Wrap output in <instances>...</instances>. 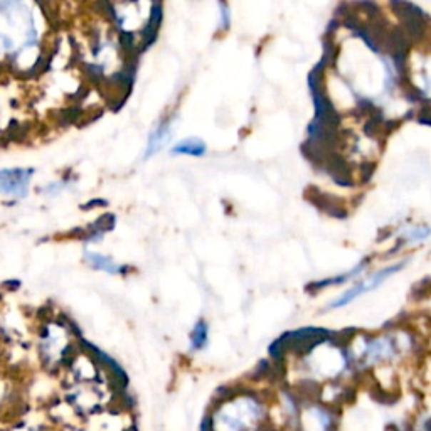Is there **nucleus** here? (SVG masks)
Wrapping results in <instances>:
<instances>
[{"instance_id": "11", "label": "nucleus", "mask_w": 431, "mask_h": 431, "mask_svg": "<svg viewBox=\"0 0 431 431\" xmlns=\"http://www.w3.org/2000/svg\"><path fill=\"white\" fill-rule=\"evenodd\" d=\"M209 322L206 320V318H199L198 322L194 323V327H192L191 334H189V350L191 353L198 354L206 350V348L209 345Z\"/></svg>"}, {"instance_id": "5", "label": "nucleus", "mask_w": 431, "mask_h": 431, "mask_svg": "<svg viewBox=\"0 0 431 431\" xmlns=\"http://www.w3.org/2000/svg\"><path fill=\"white\" fill-rule=\"evenodd\" d=\"M297 428L298 431H337V418L325 402H300Z\"/></svg>"}, {"instance_id": "10", "label": "nucleus", "mask_w": 431, "mask_h": 431, "mask_svg": "<svg viewBox=\"0 0 431 431\" xmlns=\"http://www.w3.org/2000/svg\"><path fill=\"white\" fill-rule=\"evenodd\" d=\"M84 261H86L88 266H91L93 270L103 271V273L113 275V276L125 273V266L123 265L116 263L113 258L101 255V253L86 251V253H84Z\"/></svg>"}, {"instance_id": "3", "label": "nucleus", "mask_w": 431, "mask_h": 431, "mask_svg": "<svg viewBox=\"0 0 431 431\" xmlns=\"http://www.w3.org/2000/svg\"><path fill=\"white\" fill-rule=\"evenodd\" d=\"M413 349V340L402 332L381 335H355L345 348L353 371H367L400 360Z\"/></svg>"}, {"instance_id": "9", "label": "nucleus", "mask_w": 431, "mask_h": 431, "mask_svg": "<svg viewBox=\"0 0 431 431\" xmlns=\"http://www.w3.org/2000/svg\"><path fill=\"white\" fill-rule=\"evenodd\" d=\"M172 137V120H163L158 123L156 128L152 130L150 137L147 140V148H145V157H153L156 153L168 143V140Z\"/></svg>"}, {"instance_id": "2", "label": "nucleus", "mask_w": 431, "mask_h": 431, "mask_svg": "<svg viewBox=\"0 0 431 431\" xmlns=\"http://www.w3.org/2000/svg\"><path fill=\"white\" fill-rule=\"evenodd\" d=\"M268 418L265 401L256 392L236 391L213 407L201 431H265Z\"/></svg>"}, {"instance_id": "13", "label": "nucleus", "mask_w": 431, "mask_h": 431, "mask_svg": "<svg viewBox=\"0 0 431 431\" xmlns=\"http://www.w3.org/2000/svg\"><path fill=\"white\" fill-rule=\"evenodd\" d=\"M431 234V229L425 224H420V226H411L406 228L405 231L401 233V240L405 245H416V243H421L425 240H428Z\"/></svg>"}, {"instance_id": "15", "label": "nucleus", "mask_w": 431, "mask_h": 431, "mask_svg": "<svg viewBox=\"0 0 431 431\" xmlns=\"http://www.w3.org/2000/svg\"><path fill=\"white\" fill-rule=\"evenodd\" d=\"M6 362V345H4L2 337H0V364Z\"/></svg>"}, {"instance_id": "1", "label": "nucleus", "mask_w": 431, "mask_h": 431, "mask_svg": "<svg viewBox=\"0 0 431 431\" xmlns=\"http://www.w3.org/2000/svg\"><path fill=\"white\" fill-rule=\"evenodd\" d=\"M32 342L41 371L58 379L76 354L83 337H79L76 327L68 317L49 315L34 322Z\"/></svg>"}, {"instance_id": "14", "label": "nucleus", "mask_w": 431, "mask_h": 431, "mask_svg": "<svg viewBox=\"0 0 431 431\" xmlns=\"http://www.w3.org/2000/svg\"><path fill=\"white\" fill-rule=\"evenodd\" d=\"M219 12H221V29H228L231 24V12H229L226 0H219Z\"/></svg>"}, {"instance_id": "12", "label": "nucleus", "mask_w": 431, "mask_h": 431, "mask_svg": "<svg viewBox=\"0 0 431 431\" xmlns=\"http://www.w3.org/2000/svg\"><path fill=\"white\" fill-rule=\"evenodd\" d=\"M206 143L201 138L196 137H189L177 142L174 147H172V156H189V157H203L206 153Z\"/></svg>"}, {"instance_id": "7", "label": "nucleus", "mask_w": 431, "mask_h": 431, "mask_svg": "<svg viewBox=\"0 0 431 431\" xmlns=\"http://www.w3.org/2000/svg\"><path fill=\"white\" fill-rule=\"evenodd\" d=\"M0 431H58L54 421L51 423L48 418L34 420L29 418L27 413H22L0 423Z\"/></svg>"}, {"instance_id": "6", "label": "nucleus", "mask_w": 431, "mask_h": 431, "mask_svg": "<svg viewBox=\"0 0 431 431\" xmlns=\"http://www.w3.org/2000/svg\"><path fill=\"white\" fill-rule=\"evenodd\" d=\"M31 177L32 171L26 168H4L0 171V194L9 198H24Z\"/></svg>"}, {"instance_id": "8", "label": "nucleus", "mask_w": 431, "mask_h": 431, "mask_svg": "<svg viewBox=\"0 0 431 431\" xmlns=\"http://www.w3.org/2000/svg\"><path fill=\"white\" fill-rule=\"evenodd\" d=\"M367 265H369V261L367 260H362V261H360V263L355 265L353 270L345 271V273L330 276V278L318 280V282H313L312 285H308L307 290H308V292H322V290L330 288V287H340V285L349 283V282H353V280L359 278V276L362 275L364 271H365V268H367Z\"/></svg>"}, {"instance_id": "16", "label": "nucleus", "mask_w": 431, "mask_h": 431, "mask_svg": "<svg viewBox=\"0 0 431 431\" xmlns=\"http://www.w3.org/2000/svg\"><path fill=\"white\" fill-rule=\"evenodd\" d=\"M390 431H410V430H405V428H401V426H397V425H396L395 428L390 430Z\"/></svg>"}, {"instance_id": "4", "label": "nucleus", "mask_w": 431, "mask_h": 431, "mask_svg": "<svg viewBox=\"0 0 431 431\" xmlns=\"http://www.w3.org/2000/svg\"><path fill=\"white\" fill-rule=\"evenodd\" d=\"M406 265H407V260H402V261H396V263H392V265L384 266V268L376 270L374 273L365 276V278H362V280H359V282H355L353 287L345 290L344 293H340L339 297H335L332 302H329V305H327L325 308L327 310H339V308L350 305V303L362 297V295L371 293V292H374V290H377L381 285L386 283L391 276L400 273V271L405 268Z\"/></svg>"}]
</instances>
